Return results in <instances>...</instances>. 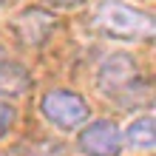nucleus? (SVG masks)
<instances>
[{
	"label": "nucleus",
	"instance_id": "1",
	"mask_svg": "<svg viewBox=\"0 0 156 156\" xmlns=\"http://www.w3.org/2000/svg\"><path fill=\"white\" fill-rule=\"evenodd\" d=\"M97 26L111 40H122V43L151 40L156 34L153 17L148 12H139V9L122 3V0H102V6L97 9Z\"/></svg>",
	"mask_w": 156,
	"mask_h": 156
},
{
	"label": "nucleus",
	"instance_id": "2",
	"mask_svg": "<svg viewBox=\"0 0 156 156\" xmlns=\"http://www.w3.org/2000/svg\"><path fill=\"white\" fill-rule=\"evenodd\" d=\"M40 111H43V116L48 119L51 125L62 128V131H71V128H80L82 122H88L91 108H88V102L80 94H74V91L54 88L48 94H43Z\"/></svg>",
	"mask_w": 156,
	"mask_h": 156
},
{
	"label": "nucleus",
	"instance_id": "3",
	"mask_svg": "<svg viewBox=\"0 0 156 156\" xmlns=\"http://www.w3.org/2000/svg\"><path fill=\"white\" fill-rule=\"evenodd\" d=\"M142 77H139V66L131 54L125 51H116L111 57H105V62L99 66L97 71V85L105 97H122L131 85H136Z\"/></svg>",
	"mask_w": 156,
	"mask_h": 156
},
{
	"label": "nucleus",
	"instance_id": "4",
	"mask_svg": "<svg viewBox=\"0 0 156 156\" xmlns=\"http://www.w3.org/2000/svg\"><path fill=\"white\" fill-rule=\"evenodd\" d=\"M57 29V17L40 6H29L12 20V31L23 45H43Z\"/></svg>",
	"mask_w": 156,
	"mask_h": 156
},
{
	"label": "nucleus",
	"instance_id": "5",
	"mask_svg": "<svg viewBox=\"0 0 156 156\" xmlns=\"http://www.w3.org/2000/svg\"><path fill=\"white\" fill-rule=\"evenodd\" d=\"M80 151L85 156H119L122 131L111 119H94L80 131Z\"/></svg>",
	"mask_w": 156,
	"mask_h": 156
},
{
	"label": "nucleus",
	"instance_id": "6",
	"mask_svg": "<svg viewBox=\"0 0 156 156\" xmlns=\"http://www.w3.org/2000/svg\"><path fill=\"white\" fill-rule=\"evenodd\" d=\"M31 88V74L14 60H0V97H20Z\"/></svg>",
	"mask_w": 156,
	"mask_h": 156
},
{
	"label": "nucleus",
	"instance_id": "7",
	"mask_svg": "<svg viewBox=\"0 0 156 156\" xmlns=\"http://www.w3.org/2000/svg\"><path fill=\"white\" fill-rule=\"evenodd\" d=\"M122 142H125L131 151H142V153L153 151V145H156V122H153V116L145 114V116H139V119H133V122L125 128Z\"/></svg>",
	"mask_w": 156,
	"mask_h": 156
},
{
	"label": "nucleus",
	"instance_id": "8",
	"mask_svg": "<svg viewBox=\"0 0 156 156\" xmlns=\"http://www.w3.org/2000/svg\"><path fill=\"white\" fill-rule=\"evenodd\" d=\"M12 125H14V108L9 102H0V136H6Z\"/></svg>",
	"mask_w": 156,
	"mask_h": 156
},
{
	"label": "nucleus",
	"instance_id": "9",
	"mask_svg": "<svg viewBox=\"0 0 156 156\" xmlns=\"http://www.w3.org/2000/svg\"><path fill=\"white\" fill-rule=\"evenodd\" d=\"M48 3H54V6H77V3H82V0H48Z\"/></svg>",
	"mask_w": 156,
	"mask_h": 156
},
{
	"label": "nucleus",
	"instance_id": "10",
	"mask_svg": "<svg viewBox=\"0 0 156 156\" xmlns=\"http://www.w3.org/2000/svg\"><path fill=\"white\" fill-rule=\"evenodd\" d=\"M0 60H6V51H3V48H0Z\"/></svg>",
	"mask_w": 156,
	"mask_h": 156
},
{
	"label": "nucleus",
	"instance_id": "11",
	"mask_svg": "<svg viewBox=\"0 0 156 156\" xmlns=\"http://www.w3.org/2000/svg\"><path fill=\"white\" fill-rule=\"evenodd\" d=\"M3 3H9V0H0V6H3Z\"/></svg>",
	"mask_w": 156,
	"mask_h": 156
}]
</instances>
